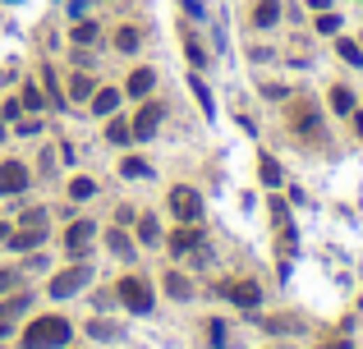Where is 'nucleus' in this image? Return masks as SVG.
I'll use <instances>...</instances> for the list:
<instances>
[{
  "label": "nucleus",
  "mask_w": 363,
  "mask_h": 349,
  "mask_svg": "<svg viewBox=\"0 0 363 349\" xmlns=\"http://www.w3.org/2000/svg\"><path fill=\"white\" fill-rule=\"evenodd\" d=\"M69 322L65 317H37V322H28V331H23V349H60L69 345Z\"/></svg>",
  "instance_id": "1"
},
{
  "label": "nucleus",
  "mask_w": 363,
  "mask_h": 349,
  "mask_svg": "<svg viewBox=\"0 0 363 349\" xmlns=\"http://www.w3.org/2000/svg\"><path fill=\"white\" fill-rule=\"evenodd\" d=\"M14 285H19V272H0V295H10Z\"/></svg>",
  "instance_id": "31"
},
{
  "label": "nucleus",
  "mask_w": 363,
  "mask_h": 349,
  "mask_svg": "<svg viewBox=\"0 0 363 349\" xmlns=\"http://www.w3.org/2000/svg\"><path fill=\"white\" fill-rule=\"evenodd\" d=\"M110 248H115V253H129V248H133V244H129V239H124V230H110Z\"/></svg>",
  "instance_id": "28"
},
{
  "label": "nucleus",
  "mask_w": 363,
  "mask_h": 349,
  "mask_svg": "<svg viewBox=\"0 0 363 349\" xmlns=\"http://www.w3.org/2000/svg\"><path fill=\"white\" fill-rule=\"evenodd\" d=\"M0 239H10V225H5V221H0Z\"/></svg>",
  "instance_id": "35"
},
{
  "label": "nucleus",
  "mask_w": 363,
  "mask_h": 349,
  "mask_svg": "<svg viewBox=\"0 0 363 349\" xmlns=\"http://www.w3.org/2000/svg\"><path fill=\"white\" fill-rule=\"evenodd\" d=\"M170 248H175V253H198L202 248V235L193 225H179L175 235H170Z\"/></svg>",
  "instance_id": "9"
},
{
  "label": "nucleus",
  "mask_w": 363,
  "mask_h": 349,
  "mask_svg": "<svg viewBox=\"0 0 363 349\" xmlns=\"http://www.w3.org/2000/svg\"><path fill=\"white\" fill-rule=\"evenodd\" d=\"M170 211H175L179 221H198L202 216V202H198V193H193V188H170Z\"/></svg>",
  "instance_id": "5"
},
{
  "label": "nucleus",
  "mask_w": 363,
  "mask_h": 349,
  "mask_svg": "<svg viewBox=\"0 0 363 349\" xmlns=\"http://www.w3.org/2000/svg\"><path fill=\"white\" fill-rule=\"evenodd\" d=\"M276 19H281V0H262V5L253 10V23H258V28H272Z\"/></svg>",
  "instance_id": "13"
},
{
  "label": "nucleus",
  "mask_w": 363,
  "mask_h": 349,
  "mask_svg": "<svg viewBox=\"0 0 363 349\" xmlns=\"http://www.w3.org/2000/svg\"><path fill=\"white\" fill-rule=\"evenodd\" d=\"M28 188V165L23 161H5L0 165V193L10 198V193H23Z\"/></svg>",
  "instance_id": "6"
},
{
  "label": "nucleus",
  "mask_w": 363,
  "mask_h": 349,
  "mask_svg": "<svg viewBox=\"0 0 363 349\" xmlns=\"http://www.w3.org/2000/svg\"><path fill=\"white\" fill-rule=\"evenodd\" d=\"M216 290L225 299H235L239 308H258V304H262V290H258L253 281H225V285H216Z\"/></svg>",
  "instance_id": "4"
},
{
  "label": "nucleus",
  "mask_w": 363,
  "mask_h": 349,
  "mask_svg": "<svg viewBox=\"0 0 363 349\" xmlns=\"http://www.w3.org/2000/svg\"><path fill=\"white\" fill-rule=\"evenodd\" d=\"M69 92H74L78 101H83V97H92V78H83V74H78L74 83H69Z\"/></svg>",
  "instance_id": "25"
},
{
  "label": "nucleus",
  "mask_w": 363,
  "mask_h": 349,
  "mask_svg": "<svg viewBox=\"0 0 363 349\" xmlns=\"http://www.w3.org/2000/svg\"><path fill=\"white\" fill-rule=\"evenodd\" d=\"M115 290H120V299L133 308V313H152V285H147L143 276H124Z\"/></svg>",
  "instance_id": "2"
},
{
  "label": "nucleus",
  "mask_w": 363,
  "mask_h": 349,
  "mask_svg": "<svg viewBox=\"0 0 363 349\" xmlns=\"http://www.w3.org/2000/svg\"><path fill=\"white\" fill-rule=\"evenodd\" d=\"M336 51H341V60H345V65H363L359 42H350V37H341V42H336Z\"/></svg>",
  "instance_id": "17"
},
{
  "label": "nucleus",
  "mask_w": 363,
  "mask_h": 349,
  "mask_svg": "<svg viewBox=\"0 0 363 349\" xmlns=\"http://www.w3.org/2000/svg\"><path fill=\"white\" fill-rule=\"evenodd\" d=\"M165 290H170L175 299H188V295H193V285H188L179 272H170V276H165Z\"/></svg>",
  "instance_id": "19"
},
{
  "label": "nucleus",
  "mask_w": 363,
  "mask_h": 349,
  "mask_svg": "<svg viewBox=\"0 0 363 349\" xmlns=\"http://www.w3.org/2000/svg\"><path fill=\"white\" fill-rule=\"evenodd\" d=\"M92 336H120V327H110V322H92Z\"/></svg>",
  "instance_id": "32"
},
{
  "label": "nucleus",
  "mask_w": 363,
  "mask_h": 349,
  "mask_svg": "<svg viewBox=\"0 0 363 349\" xmlns=\"http://www.w3.org/2000/svg\"><path fill=\"white\" fill-rule=\"evenodd\" d=\"M74 42H78V46L97 42V23H78V28H74Z\"/></svg>",
  "instance_id": "24"
},
{
  "label": "nucleus",
  "mask_w": 363,
  "mask_h": 349,
  "mask_svg": "<svg viewBox=\"0 0 363 349\" xmlns=\"http://www.w3.org/2000/svg\"><path fill=\"white\" fill-rule=\"evenodd\" d=\"M92 235H97V230H92V221H74V225H69V235H65V248L74 253V258H83V253L92 248Z\"/></svg>",
  "instance_id": "7"
},
{
  "label": "nucleus",
  "mask_w": 363,
  "mask_h": 349,
  "mask_svg": "<svg viewBox=\"0 0 363 349\" xmlns=\"http://www.w3.org/2000/svg\"><path fill=\"white\" fill-rule=\"evenodd\" d=\"M23 106L37 110V106H42V92H37V87H23Z\"/></svg>",
  "instance_id": "30"
},
{
  "label": "nucleus",
  "mask_w": 363,
  "mask_h": 349,
  "mask_svg": "<svg viewBox=\"0 0 363 349\" xmlns=\"http://www.w3.org/2000/svg\"><path fill=\"white\" fill-rule=\"evenodd\" d=\"M115 46H120V51H133V46H138V28H120V33H115Z\"/></svg>",
  "instance_id": "22"
},
{
  "label": "nucleus",
  "mask_w": 363,
  "mask_h": 349,
  "mask_svg": "<svg viewBox=\"0 0 363 349\" xmlns=\"http://www.w3.org/2000/svg\"><path fill=\"white\" fill-rule=\"evenodd\" d=\"M88 267H69V272H60V276H55V281H51V295L55 299H69V295H78V290H83V285H88Z\"/></svg>",
  "instance_id": "3"
},
{
  "label": "nucleus",
  "mask_w": 363,
  "mask_h": 349,
  "mask_svg": "<svg viewBox=\"0 0 363 349\" xmlns=\"http://www.w3.org/2000/svg\"><path fill=\"white\" fill-rule=\"evenodd\" d=\"M152 83H156V74H152V69H133V74H129V83H124V92H129V97L138 101V97H147V92H152Z\"/></svg>",
  "instance_id": "10"
},
{
  "label": "nucleus",
  "mask_w": 363,
  "mask_h": 349,
  "mask_svg": "<svg viewBox=\"0 0 363 349\" xmlns=\"http://www.w3.org/2000/svg\"><path fill=\"white\" fill-rule=\"evenodd\" d=\"M290 120H295V133H299V138H313V124H318V120H313L309 106H295V110H290Z\"/></svg>",
  "instance_id": "12"
},
{
  "label": "nucleus",
  "mask_w": 363,
  "mask_h": 349,
  "mask_svg": "<svg viewBox=\"0 0 363 349\" xmlns=\"http://www.w3.org/2000/svg\"><path fill=\"white\" fill-rule=\"evenodd\" d=\"M161 115H165V110L156 106V101H147V106L138 110V120L129 124V129H133V138H152V133H156V124H161Z\"/></svg>",
  "instance_id": "8"
},
{
  "label": "nucleus",
  "mask_w": 363,
  "mask_h": 349,
  "mask_svg": "<svg viewBox=\"0 0 363 349\" xmlns=\"http://www.w3.org/2000/svg\"><path fill=\"white\" fill-rule=\"evenodd\" d=\"M336 28H341L336 14H318V33H336Z\"/></svg>",
  "instance_id": "27"
},
{
  "label": "nucleus",
  "mask_w": 363,
  "mask_h": 349,
  "mask_svg": "<svg viewBox=\"0 0 363 349\" xmlns=\"http://www.w3.org/2000/svg\"><path fill=\"white\" fill-rule=\"evenodd\" d=\"M115 106H120V92H115V87H101L97 97H92V110H97V115H110Z\"/></svg>",
  "instance_id": "14"
},
{
  "label": "nucleus",
  "mask_w": 363,
  "mask_h": 349,
  "mask_svg": "<svg viewBox=\"0 0 363 349\" xmlns=\"http://www.w3.org/2000/svg\"><path fill=\"white\" fill-rule=\"evenodd\" d=\"M262 184H272V188L281 184V165H276L272 156H262Z\"/></svg>",
  "instance_id": "21"
},
{
  "label": "nucleus",
  "mask_w": 363,
  "mask_h": 349,
  "mask_svg": "<svg viewBox=\"0 0 363 349\" xmlns=\"http://www.w3.org/2000/svg\"><path fill=\"white\" fill-rule=\"evenodd\" d=\"M120 170H124V174H129V179H133V174H147V165H143V161H124Z\"/></svg>",
  "instance_id": "33"
},
{
  "label": "nucleus",
  "mask_w": 363,
  "mask_h": 349,
  "mask_svg": "<svg viewBox=\"0 0 363 349\" xmlns=\"http://www.w3.org/2000/svg\"><path fill=\"white\" fill-rule=\"evenodd\" d=\"M92 193H97V184H92V179H74V184H69V198H74V202H88Z\"/></svg>",
  "instance_id": "20"
},
{
  "label": "nucleus",
  "mask_w": 363,
  "mask_h": 349,
  "mask_svg": "<svg viewBox=\"0 0 363 349\" xmlns=\"http://www.w3.org/2000/svg\"><path fill=\"white\" fill-rule=\"evenodd\" d=\"M331 110H341V115H350V110H354V92H350V87H331Z\"/></svg>",
  "instance_id": "15"
},
{
  "label": "nucleus",
  "mask_w": 363,
  "mask_h": 349,
  "mask_svg": "<svg viewBox=\"0 0 363 349\" xmlns=\"http://www.w3.org/2000/svg\"><path fill=\"white\" fill-rule=\"evenodd\" d=\"M188 87H193V97H198V101H202V110H207V115H212V97H207V87H202V83H198V78H193V83H188Z\"/></svg>",
  "instance_id": "29"
},
{
  "label": "nucleus",
  "mask_w": 363,
  "mask_h": 349,
  "mask_svg": "<svg viewBox=\"0 0 363 349\" xmlns=\"http://www.w3.org/2000/svg\"><path fill=\"white\" fill-rule=\"evenodd\" d=\"M0 138H5V129H0Z\"/></svg>",
  "instance_id": "36"
},
{
  "label": "nucleus",
  "mask_w": 363,
  "mask_h": 349,
  "mask_svg": "<svg viewBox=\"0 0 363 349\" xmlns=\"http://www.w3.org/2000/svg\"><path fill=\"white\" fill-rule=\"evenodd\" d=\"M28 304H33V295H14V299H5V304H0V322H10V317L23 313Z\"/></svg>",
  "instance_id": "16"
},
{
  "label": "nucleus",
  "mask_w": 363,
  "mask_h": 349,
  "mask_svg": "<svg viewBox=\"0 0 363 349\" xmlns=\"http://www.w3.org/2000/svg\"><path fill=\"white\" fill-rule=\"evenodd\" d=\"M106 138H110V142H129V138H133V129H129L124 120H115V124L106 129Z\"/></svg>",
  "instance_id": "23"
},
{
  "label": "nucleus",
  "mask_w": 363,
  "mask_h": 349,
  "mask_svg": "<svg viewBox=\"0 0 363 349\" xmlns=\"http://www.w3.org/2000/svg\"><path fill=\"white\" fill-rule=\"evenodd\" d=\"M138 239L143 244H161V225L152 216H138Z\"/></svg>",
  "instance_id": "18"
},
{
  "label": "nucleus",
  "mask_w": 363,
  "mask_h": 349,
  "mask_svg": "<svg viewBox=\"0 0 363 349\" xmlns=\"http://www.w3.org/2000/svg\"><path fill=\"white\" fill-rule=\"evenodd\" d=\"M184 46H188V60H193V65H198V69H202V65H207V51H202V46H198V42H193V37H188V42H184Z\"/></svg>",
  "instance_id": "26"
},
{
  "label": "nucleus",
  "mask_w": 363,
  "mask_h": 349,
  "mask_svg": "<svg viewBox=\"0 0 363 349\" xmlns=\"http://www.w3.org/2000/svg\"><path fill=\"white\" fill-rule=\"evenodd\" d=\"M354 133H359V138H363V115H354Z\"/></svg>",
  "instance_id": "34"
},
{
  "label": "nucleus",
  "mask_w": 363,
  "mask_h": 349,
  "mask_svg": "<svg viewBox=\"0 0 363 349\" xmlns=\"http://www.w3.org/2000/svg\"><path fill=\"white\" fill-rule=\"evenodd\" d=\"M46 235H42V225H23V235H10V248H19V253H28V248H37Z\"/></svg>",
  "instance_id": "11"
}]
</instances>
